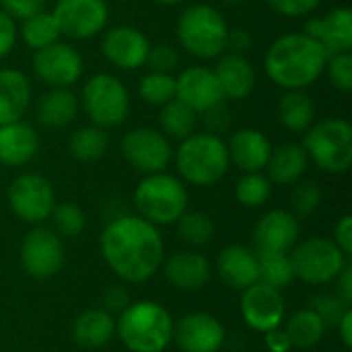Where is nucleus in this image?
<instances>
[{
    "label": "nucleus",
    "mask_w": 352,
    "mask_h": 352,
    "mask_svg": "<svg viewBox=\"0 0 352 352\" xmlns=\"http://www.w3.org/2000/svg\"><path fill=\"white\" fill-rule=\"evenodd\" d=\"M336 295L346 303V305H352V266L349 264L336 278Z\"/></svg>",
    "instance_id": "nucleus-51"
},
{
    "label": "nucleus",
    "mask_w": 352,
    "mask_h": 352,
    "mask_svg": "<svg viewBox=\"0 0 352 352\" xmlns=\"http://www.w3.org/2000/svg\"><path fill=\"white\" fill-rule=\"evenodd\" d=\"M82 56L64 41H54L41 50H35L33 70L39 80L52 89L72 87L82 76Z\"/></svg>",
    "instance_id": "nucleus-14"
},
{
    "label": "nucleus",
    "mask_w": 352,
    "mask_h": 352,
    "mask_svg": "<svg viewBox=\"0 0 352 352\" xmlns=\"http://www.w3.org/2000/svg\"><path fill=\"white\" fill-rule=\"evenodd\" d=\"M334 243L342 250L346 258L352 256V217L344 214L334 227Z\"/></svg>",
    "instance_id": "nucleus-47"
},
{
    "label": "nucleus",
    "mask_w": 352,
    "mask_h": 352,
    "mask_svg": "<svg viewBox=\"0 0 352 352\" xmlns=\"http://www.w3.org/2000/svg\"><path fill=\"white\" fill-rule=\"evenodd\" d=\"M268 6L283 16H305L314 12L322 0H266Z\"/></svg>",
    "instance_id": "nucleus-44"
},
{
    "label": "nucleus",
    "mask_w": 352,
    "mask_h": 352,
    "mask_svg": "<svg viewBox=\"0 0 352 352\" xmlns=\"http://www.w3.org/2000/svg\"><path fill=\"white\" fill-rule=\"evenodd\" d=\"M173 159L182 182L200 188L219 184L231 167L227 142L214 132H194L179 140Z\"/></svg>",
    "instance_id": "nucleus-4"
},
{
    "label": "nucleus",
    "mask_w": 352,
    "mask_h": 352,
    "mask_svg": "<svg viewBox=\"0 0 352 352\" xmlns=\"http://www.w3.org/2000/svg\"><path fill=\"white\" fill-rule=\"evenodd\" d=\"M109 144V136L103 128L99 126H82L78 128L70 140H68V151L70 155L80 161V163H93L97 159H101L107 151Z\"/></svg>",
    "instance_id": "nucleus-33"
},
{
    "label": "nucleus",
    "mask_w": 352,
    "mask_h": 352,
    "mask_svg": "<svg viewBox=\"0 0 352 352\" xmlns=\"http://www.w3.org/2000/svg\"><path fill=\"white\" fill-rule=\"evenodd\" d=\"M223 2H227V4H239V2H243V0H223Z\"/></svg>",
    "instance_id": "nucleus-54"
},
{
    "label": "nucleus",
    "mask_w": 352,
    "mask_h": 352,
    "mask_svg": "<svg viewBox=\"0 0 352 352\" xmlns=\"http://www.w3.org/2000/svg\"><path fill=\"white\" fill-rule=\"evenodd\" d=\"M241 318L254 332H270L283 326L287 316V303L278 289L264 283H254L241 291Z\"/></svg>",
    "instance_id": "nucleus-15"
},
{
    "label": "nucleus",
    "mask_w": 352,
    "mask_h": 352,
    "mask_svg": "<svg viewBox=\"0 0 352 352\" xmlns=\"http://www.w3.org/2000/svg\"><path fill=\"white\" fill-rule=\"evenodd\" d=\"M324 72L328 74L330 82L342 91V93H351L352 91V54L351 52H340V54H332L326 60V68Z\"/></svg>",
    "instance_id": "nucleus-41"
},
{
    "label": "nucleus",
    "mask_w": 352,
    "mask_h": 352,
    "mask_svg": "<svg viewBox=\"0 0 352 352\" xmlns=\"http://www.w3.org/2000/svg\"><path fill=\"white\" fill-rule=\"evenodd\" d=\"M8 206L23 223L41 225L56 206V192L43 175L23 173L8 186Z\"/></svg>",
    "instance_id": "nucleus-10"
},
{
    "label": "nucleus",
    "mask_w": 352,
    "mask_h": 352,
    "mask_svg": "<svg viewBox=\"0 0 352 352\" xmlns=\"http://www.w3.org/2000/svg\"><path fill=\"white\" fill-rule=\"evenodd\" d=\"M301 235L299 221L293 212L276 208L266 212L254 229L256 252H285L289 254Z\"/></svg>",
    "instance_id": "nucleus-19"
},
{
    "label": "nucleus",
    "mask_w": 352,
    "mask_h": 352,
    "mask_svg": "<svg viewBox=\"0 0 352 352\" xmlns=\"http://www.w3.org/2000/svg\"><path fill=\"white\" fill-rule=\"evenodd\" d=\"M134 206L138 217L155 227L175 225L188 210L186 184L165 171L146 175L134 190Z\"/></svg>",
    "instance_id": "nucleus-5"
},
{
    "label": "nucleus",
    "mask_w": 352,
    "mask_h": 352,
    "mask_svg": "<svg viewBox=\"0 0 352 352\" xmlns=\"http://www.w3.org/2000/svg\"><path fill=\"white\" fill-rule=\"evenodd\" d=\"M283 324H285V332L293 349H314L316 344L324 340L328 332V326L311 307L299 309Z\"/></svg>",
    "instance_id": "nucleus-31"
},
{
    "label": "nucleus",
    "mask_w": 352,
    "mask_h": 352,
    "mask_svg": "<svg viewBox=\"0 0 352 352\" xmlns=\"http://www.w3.org/2000/svg\"><path fill=\"white\" fill-rule=\"evenodd\" d=\"M175 97L196 113H206L223 103V91L212 68L188 66L175 76Z\"/></svg>",
    "instance_id": "nucleus-18"
},
{
    "label": "nucleus",
    "mask_w": 352,
    "mask_h": 352,
    "mask_svg": "<svg viewBox=\"0 0 352 352\" xmlns=\"http://www.w3.org/2000/svg\"><path fill=\"white\" fill-rule=\"evenodd\" d=\"M146 64L155 72H173L179 66V52L171 43H157L151 45Z\"/></svg>",
    "instance_id": "nucleus-43"
},
{
    "label": "nucleus",
    "mask_w": 352,
    "mask_h": 352,
    "mask_svg": "<svg viewBox=\"0 0 352 352\" xmlns=\"http://www.w3.org/2000/svg\"><path fill=\"white\" fill-rule=\"evenodd\" d=\"M78 103L89 120L103 130L124 124L130 111V95L126 85L109 72L93 74L85 82Z\"/></svg>",
    "instance_id": "nucleus-8"
},
{
    "label": "nucleus",
    "mask_w": 352,
    "mask_h": 352,
    "mask_svg": "<svg viewBox=\"0 0 352 352\" xmlns=\"http://www.w3.org/2000/svg\"><path fill=\"white\" fill-rule=\"evenodd\" d=\"M227 33L225 16L210 4H192L177 19L179 45L202 60L219 58L227 52Z\"/></svg>",
    "instance_id": "nucleus-6"
},
{
    "label": "nucleus",
    "mask_w": 352,
    "mask_h": 352,
    "mask_svg": "<svg viewBox=\"0 0 352 352\" xmlns=\"http://www.w3.org/2000/svg\"><path fill=\"white\" fill-rule=\"evenodd\" d=\"M196 118L198 113L188 107L184 101L173 97L165 105H161V130L171 140H184L196 132Z\"/></svg>",
    "instance_id": "nucleus-32"
},
{
    "label": "nucleus",
    "mask_w": 352,
    "mask_h": 352,
    "mask_svg": "<svg viewBox=\"0 0 352 352\" xmlns=\"http://www.w3.org/2000/svg\"><path fill=\"white\" fill-rule=\"evenodd\" d=\"M163 274L179 291H200L212 278V264L208 258L194 250L175 252L163 260Z\"/></svg>",
    "instance_id": "nucleus-21"
},
{
    "label": "nucleus",
    "mask_w": 352,
    "mask_h": 352,
    "mask_svg": "<svg viewBox=\"0 0 352 352\" xmlns=\"http://www.w3.org/2000/svg\"><path fill=\"white\" fill-rule=\"evenodd\" d=\"M264 344H266V349L270 352L293 351V344H291V340H289V336H287L283 326H278V328H274L270 332H264Z\"/></svg>",
    "instance_id": "nucleus-49"
},
{
    "label": "nucleus",
    "mask_w": 352,
    "mask_h": 352,
    "mask_svg": "<svg viewBox=\"0 0 352 352\" xmlns=\"http://www.w3.org/2000/svg\"><path fill=\"white\" fill-rule=\"evenodd\" d=\"M78 97L68 89H52L37 103V120L47 128H66L78 113Z\"/></svg>",
    "instance_id": "nucleus-29"
},
{
    "label": "nucleus",
    "mask_w": 352,
    "mask_h": 352,
    "mask_svg": "<svg viewBox=\"0 0 352 352\" xmlns=\"http://www.w3.org/2000/svg\"><path fill=\"white\" fill-rule=\"evenodd\" d=\"M21 264L31 278L45 280L56 276L64 264V245L60 235L50 227L33 225L21 243Z\"/></svg>",
    "instance_id": "nucleus-11"
},
{
    "label": "nucleus",
    "mask_w": 352,
    "mask_h": 352,
    "mask_svg": "<svg viewBox=\"0 0 352 352\" xmlns=\"http://www.w3.org/2000/svg\"><path fill=\"white\" fill-rule=\"evenodd\" d=\"M116 336L130 352H163L173 340V320L157 301H130L116 320Z\"/></svg>",
    "instance_id": "nucleus-3"
},
{
    "label": "nucleus",
    "mask_w": 352,
    "mask_h": 352,
    "mask_svg": "<svg viewBox=\"0 0 352 352\" xmlns=\"http://www.w3.org/2000/svg\"><path fill=\"white\" fill-rule=\"evenodd\" d=\"M128 303H130V297L122 287H109L103 293V309L109 311V314L111 311H122Z\"/></svg>",
    "instance_id": "nucleus-50"
},
{
    "label": "nucleus",
    "mask_w": 352,
    "mask_h": 352,
    "mask_svg": "<svg viewBox=\"0 0 352 352\" xmlns=\"http://www.w3.org/2000/svg\"><path fill=\"white\" fill-rule=\"evenodd\" d=\"M122 155L126 163L140 173L165 171L173 159L169 138L155 128H134L122 140Z\"/></svg>",
    "instance_id": "nucleus-12"
},
{
    "label": "nucleus",
    "mask_w": 352,
    "mask_h": 352,
    "mask_svg": "<svg viewBox=\"0 0 352 352\" xmlns=\"http://www.w3.org/2000/svg\"><path fill=\"white\" fill-rule=\"evenodd\" d=\"M336 330H338V336H340L342 344L346 346V351H351L352 349V309L351 307H349V309L344 311V316L338 320Z\"/></svg>",
    "instance_id": "nucleus-52"
},
{
    "label": "nucleus",
    "mask_w": 352,
    "mask_h": 352,
    "mask_svg": "<svg viewBox=\"0 0 352 352\" xmlns=\"http://www.w3.org/2000/svg\"><path fill=\"white\" fill-rule=\"evenodd\" d=\"M252 43H254V39H252L248 29H229L225 50H229L231 54H241L243 56L252 47Z\"/></svg>",
    "instance_id": "nucleus-48"
},
{
    "label": "nucleus",
    "mask_w": 352,
    "mask_h": 352,
    "mask_svg": "<svg viewBox=\"0 0 352 352\" xmlns=\"http://www.w3.org/2000/svg\"><path fill=\"white\" fill-rule=\"evenodd\" d=\"M52 14L60 35L70 39L95 37L109 21V8L105 0H58Z\"/></svg>",
    "instance_id": "nucleus-13"
},
{
    "label": "nucleus",
    "mask_w": 352,
    "mask_h": 352,
    "mask_svg": "<svg viewBox=\"0 0 352 352\" xmlns=\"http://www.w3.org/2000/svg\"><path fill=\"white\" fill-rule=\"evenodd\" d=\"M105 264L124 283H144L155 276L165 260L159 229L138 214H124L105 225L99 237Z\"/></svg>",
    "instance_id": "nucleus-1"
},
{
    "label": "nucleus",
    "mask_w": 352,
    "mask_h": 352,
    "mask_svg": "<svg viewBox=\"0 0 352 352\" xmlns=\"http://www.w3.org/2000/svg\"><path fill=\"white\" fill-rule=\"evenodd\" d=\"M31 103V85L21 70H0V126L23 120Z\"/></svg>",
    "instance_id": "nucleus-27"
},
{
    "label": "nucleus",
    "mask_w": 352,
    "mask_h": 352,
    "mask_svg": "<svg viewBox=\"0 0 352 352\" xmlns=\"http://www.w3.org/2000/svg\"><path fill=\"white\" fill-rule=\"evenodd\" d=\"M138 91H140V97L144 99V103L161 107L175 97V76L171 72L151 70L148 74H144L140 78Z\"/></svg>",
    "instance_id": "nucleus-38"
},
{
    "label": "nucleus",
    "mask_w": 352,
    "mask_h": 352,
    "mask_svg": "<svg viewBox=\"0 0 352 352\" xmlns=\"http://www.w3.org/2000/svg\"><path fill=\"white\" fill-rule=\"evenodd\" d=\"M219 278L235 291H243L258 283V256L245 245H227L214 264Z\"/></svg>",
    "instance_id": "nucleus-23"
},
{
    "label": "nucleus",
    "mask_w": 352,
    "mask_h": 352,
    "mask_svg": "<svg viewBox=\"0 0 352 352\" xmlns=\"http://www.w3.org/2000/svg\"><path fill=\"white\" fill-rule=\"evenodd\" d=\"M309 167V157L299 142H283L276 148L270 151L266 171L268 179L278 186H291L297 184Z\"/></svg>",
    "instance_id": "nucleus-26"
},
{
    "label": "nucleus",
    "mask_w": 352,
    "mask_h": 352,
    "mask_svg": "<svg viewBox=\"0 0 352 352\" xmlns=\"http://www.w3.org/2000/svg\"><path fill=\"white\" fill-rule=\"evenodd\" d=\"M303 148L322 171L344 173L352 165V126L342 118H324L303 132Z\"/></svg>",
    "instance_id": "nucleus-7"
},
{
    "label": "nucleus",
    "mask_w": 352,
    "mask_h": 352,
    "mask_svg": "<svg viewBox=\"0 0 352 352\" xmlns=\"http://www.w3.org/2000/svg\"><path fill=\"white\" fill-rule=\"evenodd\" d=\"M280 124L295 134H303L316 122V105L305 91H287L278 101Z\"/></svg>",
    "instance_id": "nucleus-30"
},
{
    "label": "nucleus",
    "mask_w": 352,
    "mask_h": 352,
    "mask_svg": "<svg viewBox=\"0 0 352 352\" xmlns=\"http://www.w3.org/2000/svg\"><path fill=\"white\" fill-rule=\"evenodd\" d=\"M225 326L204 311L173 322V340L182 352H219L225 344Z\"/></svg>",
    "instance_id": "nucleus-16"
},
{
    "label": "nucleus",
    "mask_w": 352,
    "mask_h": 352,
    "mask_svg": "<svg viewBox=\"0 0 352 352\" xmlns=\"http://www.w3.org/2000/svg\"><path fill=\"white\" fill-rule=\"evenodd\" d=\"M116 336V318L105 309H87L72 322V338L85 349H101Z\"/></svg>",
    "instance_id": "nucleus-28"
},
{
    "label": "nucleus",
    "mask_w": 352,
    "mask_h": 352,
    "mask_svg": "<svg viewBox=\"0 0 352 352\" xmlns=\"http://www.w3.org/2000/svg\"><path fill=\"white\" fill-rule=\"evenodd\" d=\"M21 35L23 41L31 47V50H41L54 41H58L60 37V29L56 25V19L52 12L39 10L27 19H23L21 25Z\"/></svg>",
    "instance_id": "nucleus-35"
},
{
    "label": "nucleus",
    "mask_w": 352,
    "mask_h": 352,
    "mask_svg": "<svg viewBox=\"0 0 352 352\" xmlns=\"http://www.w3.org/2000/svg\"><path fill=\"white\" fill-rule=\"evenodd\" d=\"M289 256L295 278L316 287L334 283L338 274L351 264V258L342 254L334 239L326 237H309L305 241H297Z\"/></svg>",
    "instance_id": "nucleus-9"
},
{
    "label": "nucleus",
    "mask_w": 352,
    "mask_h": 352,
    "mask_svg": "<svg viewBox=\"0 0 352 352\" xmlns=\"http://www.w3.org/2000/svg\"><path fill=\"white\" fill-rule=\"evenodd\" d=\"M37 148L39 136L31 124L16 120L0 126V163L21 167L35 157Z\"/></svg>",
    "instance_id": "nucleus-25"
},
{
    "label": "nucleus",
    "mask_w": 352,
    "mask_h": 352,
    "mask_svg": "<svg viewBox=\"0 0 352 352\" xmlns=\"http://www.w3.org/2000/svg\"><path fill=\"white\" fill-rule=\"evenodd\" d=\"M212 70L225 99H245L256 87V70L241 54H221Z\"/></svg>",
    "instance_id": "nucleus-24"
},
{
    "label": "nucleus",
    "mask_w": 352,
    "mask_h": 352,
    "mask_svg": "<svg viewBox=\"0 0 352 352\" xmlns=\"http://www.w3.org/2000/svg\"><path fill=\"white\" fill-rule=\"evenodd\" d=\"M258 256V283L283 291L295 280L291 256L285 252H256Z\"/></svg>",
    "instance_id": "nucleus-34"
},
{
    "label": "nucleus",
    "mask_w": 352,
    "mask_h": 352,
    "mask_svg": "<svg viewBox=\"0 0 352 352\" xmlns=\"http://www.w3.org/2000/svg\"><path fill=\"white\" fill-rule=\"evenodd\" d=\"M16 43V25L10 14L0 8V60L12 52Z\"/></svg>",
    "instance_id": "nucleus-46"
},
{
    "label": "nucleus",
    "mask_w": 352,
    "mask_h": 352,
    "mask_svg": "<svg viewBox=\"0 0 352 352\" xmlns=\"http://www.w3.org/2000/svg\"><path fill=\"white\" fill-rule=\"evenodd\" d=\"M291 204H293L295 214H299V217L314 214L322 204V188L311 179H305V182L299 179L293 188Z\"/></svg>",
    "instance_id": "nucleus-40"
},
{
    "label": "nucleus",
    "mask_w": 352,
    "mask_h": 352,
    "mask_svg": "<svg viewBox=\"0 0 352 352\" xmlns=\"http://www.w3.org/2000/svg\"><path fill=\"white\" fill-rule=\"evenodd\" d=\"M177 235L186 245L192 248H204L212 241L214 237V223L210 221V217H206L204 212H196V210H186L179 219H177Z\"/></svg>",
    "instance_id": "nucleus-36"
},
{
    "label": "nucleus",
    "mask_w": 352,
    "mask_h": 352,
    "mask_svg": "<svg viewBox=\"0 0 352 352\" xmlns=\"http://www.w3.org/2000/svg\"><path fill=\"white\" fill-rule=\"evenodd\" d=\"M272 194V182L262 171L243 173L235 186V198L245 208H258L268 202Z\"/></svg>",
    "instance_id": "nucleus-37"
},
{
    "label": "nucleus",
    "mask_w": 352,
    "mask_h": 352,
    "mask_svg": "<svg viewBox=\"0 0 352 352\" xmlns=\"http://www.w3.org/2000/svg\"><path fill=\"white\" fill-rule=\"evenodd\" d=\"M326 60V50L303 31L285 33L266 52L264 68L280 89L305 91L324 74Z\"/></svg>",
    "instance_id": "nucleus-2"
},
{
    "label": "nucleus",
    "mask_w": 352,
    "mask_h": 352,
    "mask_svg": "<svg viewBox=\"0 0 352 352\" xmlns=\"http://www.w3.org/2000/svg\"><path fill=\"white\" fill-rule=\"evenodd\" d=\"M151 50L148 37L130 25H120L103 33L101 37V54L105 60L120 70H136L146 64V56Z\"/></svg>",
    "instance_id": "nucleus-17"
},
{
    "label": "nucleus",
    "mask_w": 352,
    "mask_h": 352,
    "mask_svg": "<svg viewBox=\"0 0 352 352\" xmlns=\"http://www.w3.org/2000/svg\"><path fill=\"white\" fill-rule=\"evenodd\" d=\"M45 0H0V8L12 19H27L39 10H43Z\"/></svg>",
    "instance_id": "nucleus-45"
},
{
    "label": "nucleus",
    "mask_w": 352,
    "mask_h": 352,
    "mask_svg": "<svg viewBox=\"0 0 352 352\" xmlns=\"http://www.w3.org/2000/svg\"><path fill=\"white\" fill-rule=\"evenodd\" d=\"M229 161L243 173L262 171L268 163L272 144L270 138L256 128H241L233 132L227 142Z\"/></svg>",
    "instance_id": "nucleus-22"
},
{
    "label": "nucleus",
    "mask_w": 352,
    "mask_h": 352,
    "mask_svg": "<svg viewBox=\"0 0 352 352\" xmlns=\"http://www.w3.org/2000/svg\"><path fill=\"white\" fill-rule=\"evenodd\" d=\"M305 35L316 39L328 56L351 52L352 47V10L338 6L324 16L309 19L305 23Z\"/></svg>",
    "instance_id": "nucleus-20"
},
{
    "label": "nucleus",
    "mask_w": 352,
    "mask_h": 352,
    "mask_svg": "<svg viewBox=\"0 0 352 352\" xmlns=\"http://www.w3.org/2000/svg\"><path fill=\"white\" fill-rule=\"evenodd\" d=\"M50 219L54 223V231L58 235H64V237L80 235L85 231V225H87V217H85L82 208L78 204H72V202L56 204Z\"/></svg>",
    "instance_id": "nucleus-39"
},
{
    "label": "nucleus",
    "mask_w": 352,
    "mask_h": 352,
    "mask_svg": "<svg viewBox=\"0 0 352 352\" xmlns=\"http://www.w3.org/2000/svg\"><path fill=\"white\" fill-rule=\"evenodd\" d=\"M157 4H163V6H177V4H186L188 0H153Z\"/></svg>",
    "instance_id": "nucleus-53"
},
{
    "label": "nucleus",
    "mask_w": 352,
    "mask_h": 352,
    "mask_svg": "<svg viewBox=\"0 0 352 352\" xmlns=\"http://www.w3.org/2000/svg\"><path fill=\"white\" fill-rule=\"evenodd\" d=\"M309 307L324 320V324L328 328H336L338 320L344 316V311L351 305H346L338 295H318V297L311 299Z\"/></svg>",
    "instance_id": "nucleus-42"
}]
</instances>
